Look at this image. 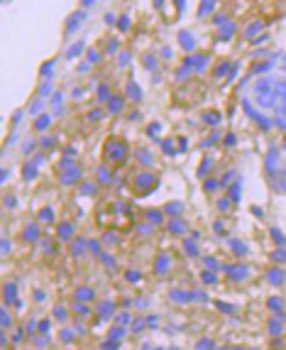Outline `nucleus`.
<instances>
[{
	"label": "nucleus",
	"instance_id": "9",
	"mask_svg": "<svg viewBox=\"0 0 286 350\" xmlns=\"http://www.w3.org/2000/svg\"><path fill=\"white\" fill-rule=\"evenodd\" d=\"M76 296H78V299H91V296H93V291H91V289H78V291H76Z\"/></svg>",
	"mask_w": 286,
	"mask_h": 350
},
{
	"label": "nucleus",
	"instance_id": "7",
	"mask_svg": "<svg viewBox=\"0 0 286 350\" xmlns=\"http://www.w3.org/2000/svg\"><path fill=\"white\" fill-rule=\"evenodd\" d=\"M218 120H220V115H218V113H205V123H210V125H215Z\"/></svg>",
	"mask_w": 286,
	"mask_h": 350
},
{
	"label": "nucleus",
	"instance_id": "6",
	"mask_svg": "<svg viewBox=\"0 0 286 350\" xmlns=\"http://www.w3.org/2000/svg\"><path fill=\"white\" fill-rule=\"evenodd\" d=\"M127 93H130V96H132L135 101H139V88H137L135 83H130V86H127Z\"/></svg>",
	"mask_w": 286,
	"mask_h": 350
},
{
	"label": "nucleus",
	"instance_id": "16",
	"mask_svg": "<svg viewBox=\"0 0 286 350\" xmlns=\"http://www.w3.org/2000/svg\"><path fill=\"white\" fill-rule=\"evenodd\" d=\"M68 233H71V225L64 223V225H61V238H68Z\"/></svg>",
	"mask_w": 286,
	"mask_h": 350
},
{
	"label": "nucleus",
	"instance_id": "3",
	"mask_svg": "<svg viewBox=\"0 0 286 350\" xmlns=\"http://www.w3.org/2000/svg\"><path fill=\"white\" fill-rule=\"evenodd\" d=\"M12 296H15V284L10 281V284H5V301H12Z\"/></svg>",
	"mask_w": 286,
	"mask_h": 350
},
{
	"label": "nucleus",
	"instance_id": "2",
	"mask_svg": "<svg viewBox=\"0 0 286 350\" xmlns=\"http://www.w3.org/2000/svg\"><path fill=\"white\" fill-rule=\"evenodd\" d=\"M78 176H81V172H78V169H71V172H66V174H64V184H71V181H73V179H78Z\"/></svg>",
	"mask_w": 286,
	"mask_h": 350
},
{
	"label": "nucleus",
	"instance_id": "23",
	"mask_svg": "<svg viewBox=\"0 0 286 350\" xmlns=\"http://www.w3.org/2000/svg\"><path fill=\"white\" fill-rule=\"evenodd\" d=\"M215 186H218V184H215V181H205V191H213V189H215Z\"/></svg>",
	"mask_w": 286,
	"mask_h": 350
},
{
	"label": "nucleus",
	"instance_id": "20",
	"mask_svg": "<svg viewBox=\"0 0 286 350\" xmlns=\"http://www.w3.org/2000/svg\"><path fill=\"white\" fill-rule=\"evenodd\" d=\"M127 279H130V281H137V279H139V274H137V272H127Z\"/></svg>",
	"mask_w": 286,
	"mask_h": 350
},
{
	"label": "nucleus",
	"instance_id": "4",
	"mask_svg": "<svg viewBox=\"0 0 286 350\" xmlns=\"http://www.w3.org/2000/svg\"><path fill=\"white\" fill-rule=\"evenodd\" d=\"M120 110H122V101L120 98H113L110 101V113H120Z\"/></svg>",
	"mask_w": 286,
	"mask_h": 350
},
{
	"label": "nucleus",
	"instance_id": "1",
	"mask_svg": "<svg viewBox=\"0 0 286 350\" xmlns=\"http://www.w3.org/2000/svg\"><path fill=\"white\" fill-rule=\"evenodd\" d=\"M103 159L108 162V164H122L127 159V142L120 140V137H110V140L105 142V147H103Z\"/></svg>",
	"mask_w": 286,
	"mask_h": 350
},
{
	"label": "nucleus",
	"instance_id": "5",
	"mask_svg": "<svg viewBox=\"0 0 286 350\" xmlns=\"http://www.w3.org/2000/svg\"><path fill=\"white\" fill-rule=\"evenodd\" d=\"M144 215H147V218H149L152 223H159V220H161V213H159V210H147Z\"/></svg>",
	"mask_w": 286,
	"mask_h": 350
},
{
	"label": "nucleus",
	"instance_id": "15",
	"mask_svg": "<svg viewBox=\"0 0 286 350\" xmlns=\"http://www.w3.org/2000/svg\"><path fill=\"white\" fill-rule=\"evenodd\" d=\"M42 220H52V208H44V210H42Z\"/></svg>",
	"mask_w": 286,
	"mask_h": 350
},
{
	"label": "nucleus",
	"instance_id": "19",
	"mask_svg": "<svg viewBox=\"0 0 286 350\" xmlns=\"http://www.w3.org/2000/svg\"><path fill=\"white\" fill-rule=\"evenodd\" d=\"M110 335H113V338H120V335H122V328H113Z\"/></svg>",
	"mask_w": 286,
	"mask_h": 350
},
{
	"label": "nucleus",
	"instance_id": "8",
	"mask_svg": "<svg viewBox=\"0 0 286 350\" xmlns=\"http://www.w3.org/2000/svg\"><path fill=\"white\" fill-rule=\"evenodd\" d=\"M245 272H247L245 267H240V269H230V277H235V279H242V277H245Z\"/></svg>",
	"mask_w": 286,
	"mask_h": 350
},
{
	"label": "nucleus",
	"instance_id": "18",
	"mask_svg": "<svg viewBox=\"0 0 286 350\" xmlns=\"http://www.w3.org/2000/svg\"><path fill=\"white\" fill-rule=\"evenodd\" d=\"M232 247H235L240 255H245V245H242V243H232Z\"/></svg>",
	"mask_w": 286,
	"mask_h": 350
},
{
	"label": "nucleus",
	"instance_id": "22",
	"mask_svg": "<svg viewBox=\"0 0 286 350\" xmlns=\"http://www.w3.org/2000/svg\"><path fill=\"white\" fill-rule=\"evenodd\" d=\"M88 61H98V52H93V49L88 52Z\"/></svg>",
	"mask_w": 286,
	"mask_h": 350
},
{
	"label": "nucleus",
	"instance_id": "17",
	"mask_svg": "<svg viewBox=\"0 0 286 350\" xmlns=\"http://www.w3.org/2000/svg\"><path fill=\"white\" fill-rule=\"evenodd\" d=\"M166 210H169V213H174V210H181V203H169V206H166Z\"/></svg>",
	"mask_w": 286,
	"mask_h": 350
},
{
	"label": "nucleus",
	"instance_id": "21",
	"mask_svg": "<svg viewBox=\"0 0 286 350\" xmlns=\"http://www.w3.org/2000/svg\"><path fill=\"white\" fill-rule=\"evenodd\" d=\"M274 260H286V252H284V250H279V252H274Z\"/></svg>",
	"mask_w": 286,
	"mask_h": 350
},
{
	"label": "nucleus",
	"instance_id": "12",
	"mask_svg": "<svg viewBox=\"0 0 286 350\" xmlns=\"http://www.w3.org/2000/svg\"><path fill=\"white\" fill-rule=\"evenodd\" d=\"M169 230H171V233H174V230L179 233V230H184V223H181V220H174V223L169 225Z\"/></svg>",
	"mask_w": 286,
	"mask_h": 350
},
{
	"label": "nucleus",
	"instance_id": "26",
	"mask_svg": "<svg viewBox=\"0 0 286 350\" xmlns=\"http://www.w3.org/2000/svg\"><path fill=\"white\" fill-rule=\"evenodd\" d=\"M91 2H93V0H83V5H91Z\"/></svg>",
	"mask_w": 286,
	"mask_h": 350
},
{
	"label": "nucleus",
	"instance_id": "25",
	"mask_svg": "<svg viewBox=\"0 0 286 350\" xmlns=\"http://www.w3.org/2000/svg\"><path fill=\"white\" fill-rule=\"evenodd\" d=\"M105 98H108V88L103 86V88H100V101H105Z\"/></svg>",
	"mask_w": 286,
	"mask_h": 350
},
{
	"label": "nucleus",
	"instance_id": "24",
	"mask_svg": "<svg viewBox=\"0 0 286 350\" xmlns=\"http://www.w3.org/2000/svg\"><path fill=\"white\" fill-rule=\"evenodd\" d=\"M203 279H205V281H215V277H213L210 272H203Z\"/></svg>",
	"mask_w": 286,
	"mask_h": 350
},
{
	"label": "nucleus",
	"instance_id": "13",
	"mask_svg": "<svg viewBox=\"0 0 286 350\" xmlns=\"http://www.w3.org/2000/svg\"><path fill=\"white\" fill-rule=\"evenodd\" d=\"M110 311H113V304H103L100 306V316H110Z\"/></svg>",
	"mask_w": 286,
	"mask_h": 350
},
{
	"label": "nucleus",
	"instance_id": "14",
	"mask_svg": "<svg viewBox=\"0 0 286 350\" xmlns=\"http://www.w3.org/2000/svg\"><path fill=\"white\" fill-rule=\"evenodd\" d=\"M81 49H83V47H81V44H76V47H71V49H68V56H76V54H78V52H81Z\"/></svg>",
	"mask_w": 286,
	"mask_h": 350
},
{
	"label": "nucleus",
	"instance_id": "11",
	"mask_svg": "<svg viewBox=\"0 0 286 350\" xmlns=\"http://www.w3.org/2000/svg\"><path fill=\"white\" fill-rule=\"evenodd\" d=\"M34 167H37V162H32V164H27V167H25V176H27V179H32V176H34Z\"/></svg>",
	"mask_w": 286,
	"mask_h": 350
},
{
	"label": "nucleus",
	"instance_id": "10",
	"mask_svg": "<svg viewBox=\"0 0 286 350\" xmlns=\"http://www.w3.org/2000/svg\"><path fill=\"white\" fill-rule=\"evenodd\" d=\"M25 238H27V240H34V238H37V228H34V225H30V228L25 230Z\"/></svg>",
	"mask_w": 286,
	"mask_h": 350
}]
</instances>
